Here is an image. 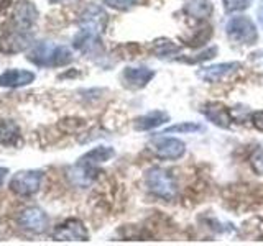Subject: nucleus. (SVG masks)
<instances>
[{"instance_id": "obj_1", "label": "nucleus", "mask_w": 263, "mask_h": 246, "mask_svg": "<svg viewBox=\"0 0 263 246\" xmlns=\"http://www.w3.org/2000/svg\"><path fill=\"white\" fill-rule=\"evenodd\" d=\"M28 59L33 64L41 66V68H58V66L68 64L72 59V54L69 51V48L66 46L41 43L28 54Z\"/></svg>"}, {"instance_id": "obj_2", "label": "nucleus", "mask_w": 263, "mask_h": 246, "mask_svg": "<svg viewBox=\"0 0 263 246\" xmlns=\"http://www.w3.org/2000/svg\"><path fill=\"white\" fill-rule=\"evenodd\" d=\"M145 182L148 191L158 199L164 200H173L176 197V180L166 169L161 168H152L146 171Z\"/></svg>"}, {"instance_id": "obj_3", "label": "nucleus", "mask_w": 263, "mask_h": 246, "mask_svg": "<svg viewBox=\"0 0 263 246\" xmlns=\"http://www.w3.org/2000/svg\"><path fill=\"white\" fill-rule=\"evenodd\" d=\"M226 31L229 38L240 45H252L258 38V30L255 27L253 20H250L249 16H232L227 22Z\"/></svg>"}, {"instance_id": "obj_4", "label": "nucleus", "mask_w": 263, "mask_h": 246, "mask_svg": "<svg viewBox=\"0 0 263 246\" xmlns=\"http://www.w3.org/2000/svg\"><path fill=\"white\" fill-rule=\"evenodd\" d=\"M43 172L41 171H20L12 177L10 189L20 197H30L40 191Z\"/></svg>"}, {"instance_id": "obj_5", "label": "nucleus", "mask_w": 263, "mask_h": 246, "mask_svg": "<svg viewBox=\"0 0 263 246\" xmlns=\"http://www.w3.org/2000/svg\"><path fill=\"white\" fill-rule=\"evenodd\" d=\"M150 150L161 159H179L186 153V145L178 138L171 136H153Z\"/></svg>"}, {"instance_id": "obj_6", "label": "nucleus", "mask_w": 263, "mask_h": 246, "mask_svg": "<svg viewBox=\"0 0 263 246\" xmlns=\"http://www.w3.org/2000/svg\"><path fill=\"white\" fill-rule=\"evenodd\" d=\"M53 238L58 241H86L89 238V233L81 220L69 218L64 223L56 227L53 232Z\"/></svg>"}, {"instance_id": "obj_7", "label": "nucleus", "mask_w": 263, "mask_h": 246, "mask_svg": "<svg viewBox=\"0 0 263 246\" xmlns=\"http://www.w3.org/2000/svg\"><path fill=\"white\" fill-rule=\"evenodd\" d=\"M48 221H49L48 215L38 207H30L27 210H23L18 218L20 227L33 233H43L48 228Z\"/></svg>"}, {"instance_id": "obj_8", "label": "nucleus", "mask_w": 263, "mask_h": 246, "mask_svg": "<svg viewBox=\"0 0 263 246\" xmlns=\"http://www.w3.org/2000/svg\"><path fill=\"white\" fill-rule=\"evenodd\" d=\"M105 22H107V15L101 7H89L87 10L82 13V18H81L82 30L92 31L96 35L104 31Z\"/></svg>"}, {"instance_id": "obj_9", "label": "nucleus", "mask_w": 263, "mask_h": 246, "mask_svg": "<svg viewBox=\"0 0 263 246\" xmlns=\"http://www.w3.org/2000/svg\"><path fill=\"white\" fill-rule=\"evenodd\" d=\"M238 68H240V64L238 63L214 64V66H209V68H202L199 72H197V76H199L201 79H204L205 82H219L224 77H227L229 74L235 72Z\"/></svg>"}, {"instance_id": "obj_10", "label": "nucleus", "mask_w": 263, "mask_h": 246, "mask_svg": "<svg viewBox=\"0 0 263 246\" xmlns=\"http://www.w3.org/2000/svg\"><path fill=\"white\" fill-rule=\"evenodd\" d=\"M201 112L205 115V118H208L209 121L216 123L217 127L220 128H229L230 127V121H232V118H230V113L227 110L226 105H222L219 102H209L205 104Z\"/></svg>"}, {"instance_id": "obj_11", "label": "nucleus", "mask_w": 263, "mask_h": 246, "mask_svg": "<svg viewBox=\"0 0 263 246\" xmlns=\"http://www.w3.org/2000/svg\"><path fill=\"white\" fill-rule=\"evenodd\" d=\"M38 16L36 8L33 7L30 2H20L15 7V12L12 15V22L15 23V27L20 30H27L30 28L33 23H35Z\"/></svg>"}, {"instance_id": "obj_12", "label": "nucleus", "mask_w": 263, "mask_h": 246, "mask_svg": "<svg viewBox=\"0 0 263 246\" xmlns=\"http://www.w3.org/2000/svg\"><path fill=\"white\" fill-rule=\"evenodd\" d=\"M153 76H155L153 69H148V68H127L122 74V79L132 89H142L153 79Z\"/></svg>"}, {"instance_id": "obj_13", "label": "nucleus", "mask_w": 263, "mask_h": 246, "mask_svg": "<svg viewBox=\"0 0 263 246\" xmlns=\"http://www.w3.org/2000/svg\"><path fill=\"white\" fill-rule=\"evenodd\" d=\"M35 80V74L23 69H8L0 76V86L2 87H22L28 86Z\"/></svg>"}, {"instance_id": "obj_14", "label": "nucleus", "mask_w": 263, "mask_h": 246, "mask_svg": "<svg viewBox=\"0 0 263 246\" xmlns=\"http://www.w3.org/2000/svg\"><path fill=\"white\" fill-rule=\"evenodd\" d=\"M112 156H114V150L110 146H97L82 156L79 159V164H82V166H89V168H96L99 164L109 161Z\"/></svg>"}, {"instance_id": "obj_15", "label": "nucleus", "mask_w": 263, "mask_h": 246, "mask_svg": "<svg viewBox=\"0 0 263 246\" xmlns=\"http://www.w3.org/2000/svg\"><path fill=\"white\" fill-rule=\"evenodd\" d=\"M168 113L166 112H161V110H153L150 113L143 115V117L137 118L135 121V128L140 131H146V130H153V128H158L161 127L163 123L168 121Z\"/></svg>"}, {"instance_id": "obj_16", "label": "nucleus", "mask_w": 263, "mask_h": 246, "mask_svg": "<svg viewBox=\"0 0 263 246\" xmlns=\"http://www.w3.org/2000/svg\"><path fill=\"white\" fill-rule=\"evenodd\" d=\"M28 46V39L25 35H22L20 31H12L5 35V38L0 41V48L5 53H18L22 49H25Z\"/></svg>"}, {"instance_id": "obj_17", "label": "nucleus", "mask_w": 263, "mask_h": 246, "mask_svg": "<svg viewBox=\"0 0 263 246\" xmlns=\"http://www.w3.org/2000/svg\"><path fill=\"white\" fill-rule=\"evenodd\" d=\"M20 139V128L12 120H0V145L12 146Z\"/></svg>"}, {"instance_id": "obj_18", "label": "nucleus", "mask_w": 263, "mask_h": 246, "mask_svg": "<svg viewBox=\"0 0 263 246\" xmlns=\"http://www.w3.org/2000/svg\"><path fill=\"white\" fill-rule=\"evenodd\" d=\"M184 10L194 18H208L214 12V7L209 0H186Z\"/></svg>"}, {"instance_id": "obj_19", "label": "nucleus", "mask_w": 263, "mask_h": 246, "mask_svg": "<svg viewBox=\"0 0 263 246\" xmlns=\"http://www.w3.org/2000/svg\"><path fill=\"white\" fill-rule=\"evenodd\" d=\"M153 53L158 57H168L179 53V46L171 43L170 39H158L153 43Z\"/></svg>"}, {"instance_id": "obj_20", "label": "nucleus", "mask_w": 263, "mask_h": 246, "mask_svg": "<svg viewBox=\"0 0 263 246\" xmlns=\"http://www.w3.org/2000/svg\"><path fill=\"white\" fill-rule=\"evenodd\" d=\"M202 127L199 123H193V121H183L178 123V125H171L166 128V133H194V131H201Z\"/></svg>"}, {"instance_id": "obj_21", "label": "nucleus", "mask_w": 263, "mask_h": 246, "mask_svg": "<svg viewBox=\"0 0 263 246\" xmlns=\"http://www.w3.org/2000/svg\"><path fill=\"white\" fill-rule=\"evenodd\" d=\"M222 2H224L226 12L234 13V12H242L245 8H249L252 0H222Z\"/></svg>"}, {"instance_id": "obj_22", "label": "nucleus", "mask_w": 263, "mask_h": 246, "mask_svg": "<svg viewBox=\"0 0 263 246\" xmlns=\"http://www.w3.org/2000/svg\"><path fill=\"white\" fill-rule=\"evenodd\" d=\"M137 0H104V4L115 10H127L132 5H134Z\"/></svg>"}, {"instance_id": "obj_23", "label": "nucleus", "mask_w": 263, "mask_h": 246, "mask_svg": "<svg viewBox=\"0 0 263 246\" xmlns=\"http://www.w3.org/2000/svg\"><path fill=\"white\" fill-rule=\"evenodd\" d=\"M252 168L257 174L263 176V148L261 150H257L252 156Z\"/></svg>"}, {"instance_id": "obj_24", "label": "nucleus", "mask_w": 263, "mask_h": 246, "mask_svg": "<svg viewBox=\"0 0 263 246\" xmlns=\"http://www.w3.org/2000/svg\"><path fill=\"white\" fill-rule=\"evenodd\" d=\"M252 125L257 130L263 131V110H258L252 115Z\"/></svg>"}, {"instance_id": "obj_25", "label": "nucleus", "mask_w": 263, "mask_h": 246, "mask_svg": "<svg viewBox=\"0 0 263 246\" xmlns=\"http://www.w3.org/2000/svg\"><path fill=\"white\" fill-rule=\"evenodd\" d=\"M257 18H258V23H260V27L263 28V2L258 5L257 8Z\"/></svg>"}, {"instance_id": "obj_26", "label": "nucleus", "mask_w": 263, "mask_h": 246, "mask_svg": "<svg viewBox=\"0 0 263 246\" xmlns=\"http://www.w3.org/2000/svg\"><path fill=\"white\" fill-rule=\"evenodd\" d=\"M12 5V0H0V12H4L5 8Z\"/></svg>"}, {"instance_id": "obj_27", "label": "nucleus", "mask_w": 263, "mask_h": 246, "mask_svg": "<svg viewBox=\"0 0 263 246\" xmlns=\"http://www.w3.org/2000/svg\"><path fill=\"white\" fill-rule=\"evenodd\" d=\"M7 172H8L7 168H0V184L4 182V179H5V176H7Z\"/></svg>"}]
</instances>
